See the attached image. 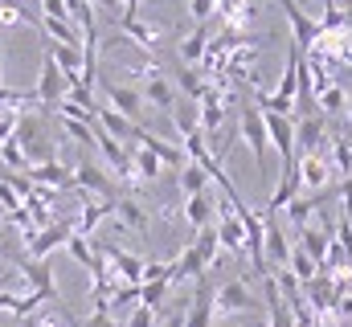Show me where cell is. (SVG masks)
Returning a JSON list of instances; mask_svg holds the SVG:
<instances>
[{"instance_id":"cell-29","label":"cell","mask_w":352,"mask_h":327,"mask_svg":"<svg viewBox=\"0 0 352 327\" xmlns=\"http://www.w3.org/2000/svg\"><path fill=\"white\" fill-rule=\"evenodd\" d=\"M344 102H349V90L340 82H332L324 94H316V111L328 119V115H344Z\"/></svg>"},{"instance_id":"cell-12","label":"cell","mask_w":352,"mask_h":327,"mask_svg":"<svg viewBox=\"0 0 352 327\" xmlns=\"http://www.w3.org/2000/svg\"><path fill=\"white\" fill-rule=\"evenodd\" d=\"M66 90H70V86H66V78H62V70H58L54 58L45 54V58H41V78H37V86H33V98H37L41 106H58V102L66 98Z\"/></svg>"},{"instance_id":"cell-45","label":"cell","mask_w":352,"mask_h":327,"mask_svg":"<svg viewBox=\"0 0 352 327\" xmlns=\"http://www.w3.org/2000/svg\"><path fill=\"white\" fill-rule=\"evenodd\" d=\"M344 115H349V131H352V90H349V102H344Z\"/></svg>"},{"instance_id":"cell-43","label":"cell","mask_w":352,"mask_h":327,"mask_svg":"<svg viewBox=\"0 0 352 327\" xmlns=\"http://www.w3.org/2000/svg\"><path fill=\"white\" fill-rule=\"evenodd\" d=\"M336 192H340V201H344V221L352 225V176L340 184V188H336Z\"/></svg>"},{"instance_id":"cell-15","label":"cell","mask_w":352,"mask_h":327,"mask_svg":"<svg viewBox=\"0 0 352 327\" xmlns=\"http://www.w3.org/2000/svg\"><path fill=\"white\" fill-rule=\"evenodd\" d=\"M295 172H299V188H324L332 180V164L324 152H311V156H295Z\"/></svg>"},{"instance_id":"cell-31","label":"cell","mask_w":352,"mask_h":327,"mask_svg":"<svg viewBox=\"0 0 352 327\" xmlns=\"http://www.w3.org/2000/svg\"><path fill=\"white\" fill-rule=\"evenodd\" d=\"M180 192L184 196H197V192H205L209 188V176H205V168H197L192 160H184V168H180Z\"/></svg>"},{"instance_id":"cell-33","label":"cell","mask_w":352,"mask_h":327,"mask_svg":"<svg viewBox=\"0 0 352 327\" xmlns=\"http://www.w3.org/2000/svg\"><path fill=\"white\" fill-rule=\"evenodd\" d=\"M192 249H197V258L205 262V266H213L217 262V253H221V245H217V234H213V225L209 229H197V238H192Z\"/></svg>"},{"instance_id":"cell-27","label":"cell","mask_w":352,"mask_h":327,"mask_svg":"<svg viewBox=\"0 0 352 327\" xmlns=\"http://www.w3.org/2000/svg\"><path fill=\"white\" fill-rule=\"evenodd\" d=\"M127 156H131V176H135V184H152V180H160L164 164L156 160L148 148H135V152H127Z\"/></svg>"},{"instance_id":"cell-34","label":"cell","mask_w":352,"mask_h":327,"mask_svg":"<svg viewBox=\"0 0 352 327\" xmlns=\"http://www.w3.org/2000/svg\"><path fill=\"white\" fill-rule=\"evenodd\" d=\"M176 82H180V90H184V98H188V102H197V98L209 90V82L201 78L197 70H188V66H180V70H176Z\"/></svg>"},{"instance_id":"cell-32","label":"cell","mask_w":352,"mask_h":327,"mask_svg":"<svg viewBox=\"0 0 352 327\" xmlns=\"http://www.w3.org/2000/svg\"><path fill=\"white\" fill-rule=\"evenodd\" d=\"M0 25L12 29V25H37V12H29L21 0H0Z\"/></svg>"},{"instance_id":"cell-48","label":"cell","mask_w":352,"mask_h":327,"mask_svg":"<svg viewBox=\"0 0 352 327\" xmlns=\"http://www.w3.org/2000/svg\"><path fill=\"white\" fill-rule=\"evenodd\" d=\"M90 8H94V4H107V8H111V4H115V0H87Z\"/></svg>"},{"instance_id":"cell-50","label":"cell","mask_w":352,"mask_h":327,"mask_svg":"<svg viewBox=\"0 0 352 327\" xmlns=\"http://www.w3.org/2000/svg\"><path fill=\"white\" fill-rule=\"evenodd\" d=\"M328 4H336V0H328Z\"/></svg>"},{"instance_id":"cell-13","label":"cell","mask_w":352,"mask_h":327,"mask_svg":"<svg viewBox=\"0 0 352 327\" xmlns=\"http://www.w3.org/2000/svg\"><path fill=\"white\" fill-rule=\"evenodd\" d=\"M213 234H217V245L230 249L234 258H246V234H242V221L234 217V209L217 205V221H213Z\"/></svg>"},{"instance_id":"cell-24","label":"cell","mask_w":352,"mask_h":327,"mask_svg":"<svg viewBox=\"0 0 352 327\" xmlns=\"http://www.w3.org/2000/svg\"><path fill=\"white\" fill-rule=\"evenodd\" d=\"M37 307H45V295H16V291H0V311H8V315H16V319H29V315H37Z\"/></svg>"},{"instance_id":"cell-49","label":"cell","mask_w":352,"mask_h":327,"mask_svg":"<svg viewBox=\"0 0 352 327\" xmlns=\"http://www.w3.org/2000/svg\"><path fill=\"white\" fill-rule=\"evenodd\" d=\"M0 86H4V74H0Z\"/></svg>"},{"instance_id":"cell-18","label":"cell","mask_w":352,"mask_h":327,"mask_svg":"<svg viewBox=\"0 0 352 327\" xmlns=\"http://www.w3.org/2000/svg\"><path fill=\"white\" fill-rule=\"evenodd\" d=\"M107 217H115V201H98V196H87L82 201V209H78V221H74V234L78 238H87L94 234Z\"/></svg>"},{"instance_id":"cell-16","label":"cell","mask_w":352,"mask_h":327,"mask_svg":"<svg viewBox=\"0 0 352 327\" xmlns=\"http://www.w3.org/2000/svg\"><path fill=\"white\" fill-rule=\"evenodd\" d=\"M25 176H29V184H37V188H74V172H70L62 160L33 164Z\"/></svg>"},{"instance_id":"cell-10","label":"cell","mask_w":352,"mask_h":327,"mask_svg":"<svg viewBox=\"0 0 352 327\" xmlns=\"http://www.w3.org/2000/svg\"><path fill=\"white\" fill-rule=\"evenodd\" d=\"M107 106H111L115 115H123L127 123L144 127V98H140V90H135V86H123V82H107Z\"/></svg>"},{"instance_id":"cell-1","label":"cell","mask_w":352,"mask_h":327,"mask_svg":"<svg viewBox=\"0 0 352 327\" xmlns=\"http://www.w3.org/2000/svg\"><path fill=\"white\" fill-rule=\"evenodd\" d=\"M12 144L21 148V156L33 164H45V160H58V144L50 135V127L37 119V115H16V131H12Z\"/></svg>"},{"instance_id":"cell-5","label":"cell","mask_w":352,"mask_h":327,"mask_svg":"<svg viewBox=\"0 0 352 327\" xmlns=\"http://www.w3.org/2000/svg\"><path fill=\"white\" fill-rule=\"evenodd\" d=\"M213 311H217L221 319L242 315V311H254V295H250L246 278H230V282H221L217 295H213Z\"/></svg>"},{"instance_id":"cell-47","label":"cell","mask_w":352,"mask_h":327,"mask_svg":"<svg viewBox=\"0 0 352 327\" xmlns=\"http://www.w3.org/2000/svg\"><path fill=\"white\" fill-rule=\"evenodd\" d=\"M213 327H238V324H234V319H217Z\"/></svg>"},{"instance_id":"cell-35","label":"cell","mask_w":352,"mask_h":327,"mask_svg":"<svg viewBox=\"0 0 352 327\" xmlns=\"http://www.w3.org/2000/svg\"><path fill=\"white\" fill-rule=\"evenodd\" d=\"M311 213H316V205H311V196H295V201L287 205V221H291L295 229H303V225L311 221Z\"/></svg>"},{"instance_id":"cell-46","label":"cell","mask_w":352,"mask_h":327,"mask_svg":"<svg viewBox=\"0 0 352 327\" xmlns=\"http://www.w3.org/2000/svg\"><path fill=\"white\" fill-rule=\"evenodd\" d=\"M164 327H184V315H173V319H168Z\"/></svg>"},{"instance_id":"cell-38","label":"cell","mask_w":352,"mask_h":327,"mask_svg":"<svg viewBox=\"0 0 352 327\" xmlns=\"http://www.w3.org/2000/svg\"><path fill=\"white\" fill-rule=\"evenodd\" d=\"M66 249H70V258H74L78 266H87V270H90V262H94V249H90L87 238H78V234H74V238L66 242Z\"/></svg>"},{"instance_id":"cell-4","label":"cell","mask_w":352,"mask_h":327,"mask_svg":"<svg viewBox=\"0 0 352 327\" xmlns=\"http://www.w3.org/2000/svg\"><path fill=\"white\" fill-rule=\"evenodd\" d=\"M140 98H144V106H156V111H173V102H176V90H173V82L160 74V66H144L140 70Z\"/></svg>"},{"instance_id":"cell-17","label":"cell","mask_w":352,"mask_h":327,"mask_svg":"<svg viewBox=\"0 0 352 327\" xmlns=\"http://www.w3.org/2000/svg\"><path fill=\"white\" fill-rule=\"evenodd\" d=\"M184 221H188L192 234H197V229H209V225L217 221V201H213L209 188L197 192V196H184Z\"/></svg>"},{"instance_id":"cell-30","label":"cell","mask_w":352,"mask_h":327,"mask_svg":"<svg viewBox=\"0 0 352 327\" xmlns=\"http://www.w3.org/2000/svg\"><path fill=\"white\" fill-rule=\"evenodd\" d=\"M168 278H156V282H140V307H148V311H156L160 315V307H164V299H168Z\"/></svg>"},{"instance_id":"cell-20","label":"cell","mask_w":352,"mask_h":327,"mask_svg":"<svg viewBox=\"0 0 352 327\" xmlns=\"http://www.w3.org/2000/svg\"><path fill=\"white\" fill-rule=\"evenodd\" d=\"M94 123H98V131H107L115 144H123V139H135V135H140V127H135V123H127L123 115H115L111 106H94Z\"/></svg>"},{"instance_id":"cell-3","label":"cell","mask_w":352,"mask_h":327,"mask_svg":"<svg viewBox=\"0 0 352 327\" xmlns=\"http://www.w3.org/2000/svg\"><path fill=\"white\" fill-rule=\"evenodd\" d=\"M70 172H74V188H82L87 196H98V201H119V184H115V180H111V176H107L94 160L82 156Z\"/></svg>"},{"instance_id":"cell-8","label":"cell","mask_w":352,"mask_h":327,"mask_svg":"<svg viewBox=\"0 0 352 327\" xmlns=\"http://www.w3.org/2000/svg\"><path fill=\"white\" fill-rule=\"evenodd\" d=\"M328 119L324 115H307V119H295V156H311V152H324L328 148Z\"/></svg>"},{"instance_id":"cell-9","label":"cell","mask_w":352,"mask_h":327,"mask_svg":"<svg viewBox=\"0 0 352 327\" xmlns=\"http://www.w3.org/2000/svg\"><path fill=\"white\" fill-rule=\"evenodd\" d=\"M12 262H16V270L25 274V282H29L33 295H45V303L62 307V295H58V286H54V270H50V262H33V258H12Z\"/></svg>"},{"instance_id":"cell-28","label":"cell","mask_w":352,"mask_h":327,"mask_svg":"<svg viewBox=\"0 0 352 327\" xmlns=\"http://www.w3.org/2000/svg\"><path fill=\"white\" fill-rule=\"evenodd\" d=\"M173 123H176V131L188 139V135H197L201 131V115H197V102H173Z\"/></svg>"},{"instance_id":"cell-41","label":"cell","mask_w":352,"mask_h":327,"mask_svg":"<svg viewBox=\"0 0 352 327\" xmlns=\"http://www.w3.org/2000/svg\"><path fill=\"white\" fill-rule=\"evenodd\" d=\"M127 327H156V311H148V307H131V315H127Z\"/></svg>"},{"instance_id":"cell-2","label":"cell","mask_w":352,"mask_h":327,"mask_svg":"<svg viewBox=\"0 0 352 327\" xmlns=\"http://www.w3.org/2000/svg\"><path fill=\"white\" fill-rule=\"evenodd\" d=\"M238 135L246 139V148L254 152V164H258V176L266 184L274 180V168H270V139H266V123L258 106H238Z\"/></svg>"},{"instance_id":"cell-25","label":"cell","mask_w":352,"mask_h":327,"mask_svg":"<svg viewBox=\"0 0 352 327\" xmlns=\"http://www.w3.org/2000/svg\"><path fill=\"white\" fill-rule=\"evenodd\" d=\"M115 217H119L127 229H135V234H148V229H152L148 209H144L140 201H131V196H119V201H115Z\"/></svg>"},{"instance_id":"cell-19","label":"cell","mask_w":352,"mask_h":327,"mask_svg":"<svg viewBox=\"0 0 352 327\" xmlns=\"http://www.w3.org/2000/svg\"><path fill=\"white\" fill-rule=\"evenodd\" d=\"M119 33H127L135 45H144V49H156L160 45V37H164V29L160 25H148V21H140V16H119Z\"/></svg>"},{"instance_id":"cell-40","label":"cell","mask_w":352,"mask_h":327,"mask_svg":"<svg viewBox=\"0 0 352 327\" xmlns=\"http://www.w3.org/2000/svg\"><path fill=\"white\" fill-rule=\"evenodd\" d=\"M332 242L344 249V258H349V270H352V225L344 221V217H340V225H336V238H332Z\"/></svg>"},{"instance_id":"cell-36","label":"cell","mask_w":352,"mask_h":327,"mask_svg":"<svg viewBox=\"0 0 352 327\" xmlns=\"http://www.w3.org/2000/svg\"><path fill=\"white\" fill-rule=\"evenodd\" d=\"M0 156H4V168H8V172H29V160L21 156V148H16L12 139L0 144Z\"/></svg>"},{"instance_id":"cell-11","label":"cell","mask_w":352,"mask_h":327,"mask_svg":"<svg viewBox=\"0 0 352 327\" xmlns=\"http://www.w3.org/2000/svg\"><path fill=\"white\" fill-rule=\"evenodd\" d=\"M213 295H217V286L209 282V274H201V278H197V291H192V307L184 311V327H213L217 324Z\"/></svg>"},{"instance_id":"cell-22","label":"cell","mask_w":352,"mask_h":327,"mask_svg":"<svg viewBox=\"0 0 352 327\" xmlns=\"http://www.w3.org/2000/svg\"><path fill=\"white\" fill-rule=\"evenodd\" d=\"M263 295H266V327H295L287 303H283V295H278V286H274V274L263 278Z\"/></svg>"},{"instance_id":"cell-26","label":"cell","mask_w":352,"mask_h":327,"mask_svg":"<svg viewBox=\"0 0 352 327\" xmlns=\"http://www.w3.org/2000/svg\"><path fill=\"white\" fill-rule=\"evenodd\" d=\"M328 245H332V229H311V225H303V229H299V249H303L316 266H324Z\"/></svg>"},{"instance_id":"cell-7","label":"cell","mask_w":352,"mask_h":327,"mask_svg":"<svg viewBox=\"0 0 352 327\" xmlns=\"http://www.w3.org/2000/svg\"><path fill=\"white\" fill-rule=\"evenodd\" d=\"M263 258L266 270H287V258H291V242H287V229L278 225V217H263Z\"/></svg>"},{"instance_id":"cell-44","label":"cell","mask_w":352,"mask_h":327,"mask_svg":"<svg viewBox=\"0 0 352 327\" xmlns=\"http://www.w3.org/2000/svg\"><path fill=\"white\" fill-rule=\"evenodd\" d=\"M82 327H119V324H115V315H107V311H90V319Z\"/></svg>"},{"instance_id":"cell-42","label":"cell","mask_w":352,"mask_h":327,"mask_svg":"<svg viewBox=\"0 0 352 327\" xmlns=\"http://www.w3.org/2000/svg\"><path fill=\"white\" fill-rule=\"evenodd\" d=\"M41 16H54V21H70L66 4L62 0H41Z\"/></svg>"},{"instance_id":"cell-21","label":"cell","mask_w":352,"mask_h":327,"mask_svg":"<svg viewBox=\"0 0 352 327\" xmlns=\"http://www.w3.org/2000/svg\"><path fill=\"white\" fill-rule=\"evenodd\" d=\"M135 139H140V148H148V152L164 164V168H176V172L184 168V152H180V148H173V144H164L160 135H152L148 127H140V135H135Z\"/></svg>"},{"instance_id":"cell-23","label":"cell","mask_w":352,"mask_h":327,"mask_svg":"<svg viewBox=\"0 0 352 327\" xmlns=\"http://www.w3.org/2000/svg\"><path fill=\"white\" fill-rule=\"evenodd\" d=\"M209 41H213V25H197V29L180 41V66H201Z\"/></svg>"},{"instance_id":"cell-39","label":"cell","mask_w":352,"mask_h":327,"mask_svg":"<svg viewBox=\"0 0 352 327\" xmlns=\"http://www.w3.org/2000/svg\"><path fill=\"white\" fill-rule=\"evenodd\" d=\"M62 131L78 144H94V123H74V119H62Z\"/></svg>"},{"instance_id":"cell-6","label":"cell","mask_w":352,"mask_h":327,"mask_svg":"<svg viewBox=\"0 0 352 327\" xmlns=\"http://www.w3.org/2000/svg\"><path fill=\"white\" fill-rule=\"evenodd\" d=\"M70 238H74V221H50L45 229H37V234L25 242V249H29L25 258H33V262H45V258H50L58 245H66Z\"/></svg>"},{"instance_id":"cell-14","label":"cell","mask_w":352,"mask_h":327,"mask_svg":"<svg viewBox=\"0 0 352 327\" xmlns=\"http://www.w3.org/2000/svg\"><path fill=\"white\" fill-rule=\"evenodd\" d=\"M263 123H266V139L278 152V160H291L295 156V119L291 115H263Z\"/></svg>"},{"instance_id":"cell-37","label":"cell","mask_w":352,"mask_h":327,"mask_svg":"<svg viewBox=\"0 0 352 327\" xmlns=\"http://www.w3.org/2000/svg\"><path fill=\"white\" fill-rule=\"evenodd\" d=\"M188 16H192L197 25H209V21L217 16V0H188Z\"/></svg>"}]
</instances>
